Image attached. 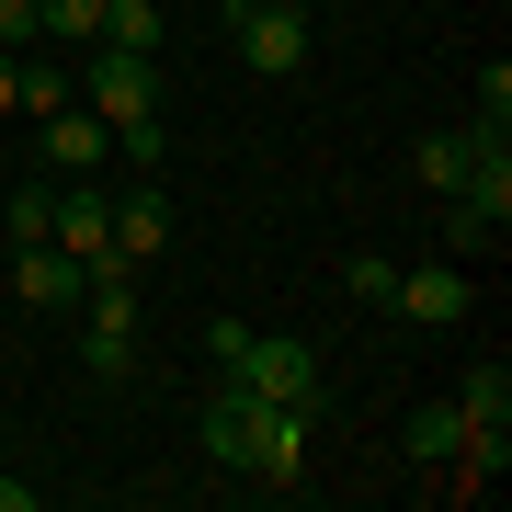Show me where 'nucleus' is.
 Segmentation results:
<instances>
[{
    "mask_svg": "<svg viewBox=\"0 0 512 512\" xmlns=\"http://www.w3.org/2000/svg\"><path fill=\"white\" fill-rule=\"evenodd\" d=\"M228 35L251 80H296L308 69V0H251V12H228Z\"/></svg>",
    "mask_w": 512,
    "mask_h": 512,
    "instance_id": "nucleus-1",
    "label": "nucleus"
},
{
    "mask_svg": "<svg viewBox=\"0 0 512 512\" xmlns=\"http://www.w3.org/2000/svg\"><path fill=\"white\" fill-rule=\"evenodd\" d=\"M217 376H239L251 399H308V410H319V353L296 342V330H251V342H239Z\"/></svg>",
    "mask_w": 512,
    "mask_h": 512,
    "instance_id": "nucleus-2",
    "label": "nucleus"
},
{
    "mask_svg": "<svg viewBox=\"0 0 512 512\" xmlns=\"http://www.w3.org/2000/svg\"><path fill=\"white\" fill-rule=\"evenodd\" d=\"M80 103H92L103 126H126V114H160V57L103 46V57H92V80H80Z\"/></svg>",
    "mask_w": 512,
    "mask_h": 512,
    "instance_id": "nucleus-3",
    "label": "nucleus"
},
{
    "mask_svg": "<svg viewBox=\"0 0 512 512\" xmlns=\"http://www.w3.org/2000/svg\"><path fill=\"white\" fill-rule=\"evenodd\" d=\"M262 410H274V399H251V387H239V376H217V399L194 410V433H205V456H217L228 478H251V444H262Z\"/></svg>",
    "mask_w": 512,
    "mask_h": 512,
    "instance_id": "nucleus-4",
    "label": "nucleus"
},
{
    "mask_svg": "<svg viewBox=\"0 0 512 512\" xmlns=\"http://www.w3.org/2000/svg\"><path fill=\"white\" fill-rule=\"evenodd\" d=\"M308 399H274V410H262V444H251V478H262V490H308Z\"/></svg>",
    "mask_w": 512,
    "mask_h": 512,
    "instance_id": "nucleus-5",
    "label": "nucleus"
},
{
    "mask_svg": "<svg viewBox=\"0 0 512 512\" xmlns=\"http://www.w3.org/2000/svg\"><path fill=\"white\" fill-rule=\"evenodd\" d=\"M12 296H23L35 319H69V308H80V262L57 251V239H23V251H12Z\"/></svg>",
    "mask_w": 512,
    "mask_h": 512,
    "instance_id": "nucleus-6",
    "label": "nucleus"
},
{
    "mask_svg": "<svg viewBox=\"0 0 512 512\" xmlns=\"http://www.w3.org/2000/svg\"><path fill=\"white\" fill-rule=\"evenodd\" d=\"M46 239L80 262V274H92V262L114 251V194H92V183H57V217H46Z\"/></svg>",
    "mask_w": 512,
    "mask_h": 512,
    "instance_id": "nucleus-7",
    "label": "nucleus"
},
{
    "mask_svg": "<svg viewBox=\"0 0 512 512\" xmlns=\"http://www.w3.org/2000/svg\"><path fill=\"white\" fill-rule=\"evenodd\" d=\"M35 137H46V171H57V183H92L103 148H114V137H103V114H80V103H57Z\"/></svg>",
    "mask_w": 512,
    "mask_h": 512,
    "instance_id": "nucleus-8",
    "label": "nucleus"
},
{
    "mask_svg": "<svg viewBox=\"0 0 512 512\" xmlns=\"http://www.w3.org/2000/svg\"><path fill=\"white\" fill-rule=\"evenodd\" d=\"M399 319H421V330H444V319H467L478 296H467V262H421V274H399V296H387Z\"/></svg>",
    "mask_w": 512,
    "mask_h": 512,
    "instance_id": "nucleus-9",
    "label": "nucleus"
},
{
    "mask_svg": "<svg viewBox=\"0 0 512 512\" xmlns=\"http://www.w3.org/2000/svg\"><path fill=\"white\" fill-rule=\"evenodd\" d=\"M171 251V194L137 171V194H114V262H160Z\"/></svg>",
    "mask_w": 512,
    "mask_h": 512,
    "instance_id": "nucleus-10",
    "label": "nucleus"
},
{
    "mask_svg": "<svg viewBox=\"0 0 512 512\" xmlns=\"http://www.w3.org/2000/svg\"><path fill=\"white\" fill-rule=\"evenodd\" d=\"M456 421H467V433H512V365H501V353L456 376Z\"/></svg>",
    "mask_w": 512,
    "mask_h": 512,
    "instance_id": "nucleus-11",
    "label": "nucleus"
},
{
    "mask_svg": "<svg viewBox=\"0 0 512 512\" xmlns=\"http://www.w3.org/2000/svg\"><path fill=\"white\" fill-rule=\"evenodd\" d=\"M456 444H467V421H456V399H421V410L399 421V456H410V467H444V456H456Z\"/></svg>",
    "mask_w": 512,
    "mask_h": 512,
    "instance_id": "nucleus-12",
    "label": "nucleus"
},
{
    "mask_svg": "<svg viewBox=\"0 0 512 512\" xmlns=\"http://www.w3.org/2000/svg\"><path fill=\"white\" fill-rule=\"evenodd\" d=\"M501 228H512L501 205H478V194H444V228H433V239H444V262H478Z\"/></svg>",
    "mask_w": 512,
    "mask_h": 512,
    "instance_id": "nucleus-13",
    "label": "nucleus"
},
{
    "mask_svg": "<svg viewBox=\"0 0 512 512\" xmlns=\"http://www.w3.org/2000/svg\"><path fill=\"white\" fill-rule=\"evenodd\" d=\"M80 376H92V387H126L137 376V330H103L92 319V330H80Z\"/></svg>",
    "mask_w": 512,
    "mask_h": 512,
    "instance_id": "nucleus-14",
    "label": "nucleus"
},
{
    "mask_svg": "<svg viewBox=\"0 0 512 512\" xmlns=\"http://www.w3.org/2000/svg\"><path fill=\"white\" fill-rule=\"evenodd\" d=\"M467 160H478V137H467V126L421 137V194H456V183H467Z\"/></svg>",
    "mask_w": 512,
    "mask_h": 512,
    "instance_id": "nucleus-15",
    "label": "nucleus"
},
{
    "mask_svg": "<svg viewBox=\"0 0 512 512\" xmlns=\"http://www.w3.org/2000/svg\"><path fill=\"white\" fill-rule=\"evenodd\" d=\"M103 46H137V57H160V0H103Z\"/></svg>",
    "mask_w": 512,
    "mask_h": 512,
    "instance_id": "nucleus-16",
    "label": "nucleus"
},
{
    "mask_svg": "<svg viewBox=\"0 0 512 512\" xmlns=\"http://www.w3.org/2000/svg\"><path fill=\"white\" fill-rule=\"evenodd\" d=\"M57 103H80V80H69V69H46V57H23V92H12V114H57Z\"/></svg>",
    "mask_w": 512,
    "mask_h": 512,
    "instance_id": "nucleus-17",
    "label": "nucleus"
},
{
    "mask_svg": "<svg viewBox=\"0 0 512 512\" xmlns=\"http://www.w3.org/2000/svg\"><path fill=\"white\" fill-rule=\"evenodd\" d=\"M46 217H57V183H23L12 205H0V228H12V251H23V239H46Z\"/></svg>",
    "mask_w": 512,
    "mask_h": 512,
    "instance_id": "nucleus-18",
    "label": "nucleus"
},
{
    "mask_svg": "<svg viewBox=\"0 0 512 512\" xmlns=\"http://www.w3.org/2000/svg\"><path fill=\"white\" fill-rule=\"evenodd\" d=\"M35 35H92L103 46V0H35Z\"/></svg>",
    "mask_w": 512,
    "mask_h": 512,
    "instance_id": "nucleus-19",
    "label": "nucleus"
},
{
    "mask_svg": "<svg viewBox=\"0 0 512 512\" xmlns=\"http://www.w3.org/2000/svg\"><path fill=\"white\" fill-rule=\"evenodd\" d=\"M342 285L365 296V308H387V296H399V262H387V251H353V262H342Z\"/></svg>",
    "mask_w": 512,
    "mask_h": 512,
    "instance_id": "nucleus-20",
    "label": "nucleus"
},
{
    "mask_svg": "<svg viewBox=\"0 0 512 512\" xmlns=\"http://www.w3.org/2000/svg\"><path fill=\"white\" fill-rule=\"evenodd\" d=\"M103 137H126V160H137V171H160V160H171V126H160V114H126V126H103Z\"/></svg>",
    "mask_w": 512,
    "mask_h": 512,
    "instance_id": "nucleus-21",
    "label": "nucleus"
},
{
    "mask_svg": "<svg viewBox=\"0 0 512 512\" xmlns=\"http://www.w3.org/2000/svg\"><path fill=\"white\" fill-rule=\"evenodd\" d=\"M0 46H35V0H0Z\"/></svg>",
    "mask_w": 512,
    "mask_h": 512,
    "instance_id": "nucleus-22",
    "label": "nucleus"
},
{
    "mask_svg": "<svg viewBox=\"0 0 512 512\" xmlns=\"http://www.w3.org/2000/svg\"><path fill=\"white\" fill-rule=\"evenodd\" d=\"M12 92H23V46H0V114H12Z\"/></svg>",
    "mask_w": 512,
    "mask_h": 512,
    "instance_id": "nucleus-23",
    "label": "nucleus"
},
{
    "mask_svg": "<svg viewBox=\"0 0 512 512\" xmlns=\"http://www.w3.org/2000/svg\"><path fill=\"white\" fill-rule=\"evenodd\" d=\"M0 512H35V478H0Z\"/></svg>",
    "mask_w": 512,
    "mask_h": 512,
    "instance_id": "nucleus-24",
    "label": "nucleus"
},
{
    "mask_svg": "<svg viewBox=\"0 0 512 512\" xmlns=\"http://www.w3.org/2000/svg\"><path fill=\"white\" fill-rule=\"evenodd\" d=\"M228 12H251V0H217V23H228Z\"/></svg>",
    "mask_w": 512,
    "mask_h": 512,
    "instance_id": "nucleus-25",
    "label": "nucleus"
}]
</instances>
